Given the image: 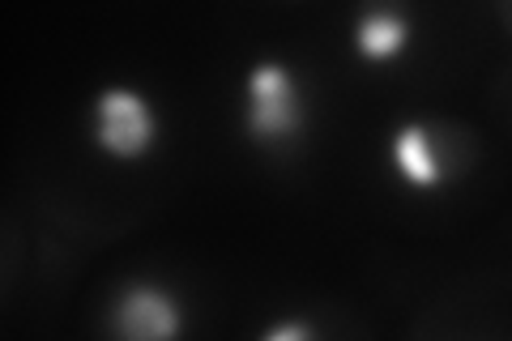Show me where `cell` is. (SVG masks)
I'll return each instance as SVG.
<instances>
[{"label":"cell","instance_id":"7a4b0ae2","mask_svg":"<svg viewBox=\"0 0 512 341\" xmlns=\"http://www.w3.org/2000/svg\"><path fill=\"white\" fill-rule=\"evenodd\" d=\"M154 137H158V120L146 94L111 86L94 99V141H99V150L116 158H137L150 150Z\"/></svg>","mask_w":512,"mask_h":341},{"label":"cell","instance_id":"8992f818","mask_svg":"<svg viewBox=\"0 0 512 341\" xmlns=\"http://www.w3.org/2000/svg\"><path fill=\"white\" fill-rule=\"evenodd\" d=\"M261 337H265V341H308V337H312V324H303V320L269 324V329H265Z\"/></svg>","mask_w":512,"mask_h":341},{"label":"cell","instance_id":"6da1fadb","mask_svg":"<svg viewBox=\"0 0 512 341\" xmlns=\"http://www.w3.org/2000/svg\"><path fill=\"white\" fill-rule=\"evenodd\" d=\"M308 124L295 73L282 60H261L244 81V128L252 141H291Z\"/></svg>","mask_w":512,"mask_h":341},{"label":"cell","instance_id":"3957f363","mask_svg":"<svg viewBox=\"0 0 512 341\" xmlns=\"http://www.w3.org/2000/svg\"><path fill=\"white\" fill-rule=\"evenodd\" d=\"M111 324H116V333L137 337V341L175 337L180 333V303H175L163 286L133 282L120 290L116 307H111Z\"/></svg>","mask_w":512,"mask_h":341},{"label":"cell","instance_id":"277c9868","mask_svg":"<svg viewBox=\"0 0 512 341\" xmlns=\"http://www.w3.org/2000/svg\"><path fill=\"white\" fill-rule=\"evenodd\" d=\"M389 154H393L397 175H402L410 188H436V184H444L448 167H444V158L436 150V137H431L427 124H402L393 133Z\"/></svg>","mask_w":512,"mask_h":341},{"label":"cell","instance_id":"5b68a950","mask_svg":"<svg viewBox=\"0 0 512 341\" xmlns=\"http://www.w3.org/2000/svg\"><path fill=\"white\" fill-rule=\"evenodd\" d=\"M410 43V22L397 9H367L359 26H355V47L363 60L372 64H389L406 52Z\"/></svg>","mask_w":512,"mask_h":341}]
</instances>
